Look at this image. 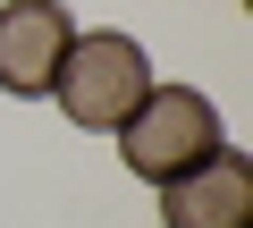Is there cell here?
Segmentation results:
<instances>
[{"instance_id":"cell-3","label":"cell","mask_w":253,"mask_h":228,"mask_svg":"<svg viewBox=\"0 0 253 228\" xmlns=\"http://www.w3.org/2000/svg\"><path fill=\"white\" fill-rule=\"evenodd\" d=\"M68 43H76L68 0H9L0 9V85L17 101H42L59 59H68Z\"/></svg>"},{"instance_id":"cell-4","label":"cell","mask_w":253,"mask_h":228,"mask_svg":"<svg viewBox=\"0 0 253 228\" xmlns=\"http://www.w3.org/2000/svg\"><path fill=\"white\" fill-rule=\"evenodd\" d=\"M161 220L169 228H253V161L236 144L203 152L186 178L161 186Z\"/></svg>"},{"instance_id":"cell-1","label":"cell","mask_w":253,"mask_h":228,"mask_svg":"<svg viewBox=\"0 0 253 228\" xmlns=\"http://www.w3.org/2000/svg\"><path fill=\"white\" fill-rule=\"evenodd\" d=\"M228 136H219V110H211V93H194V85H152L135 110H126V127H118V152H126V169H135L144 186H169V178H186L203 152H219Z\"/></svg>"},{"instance_id":"cell-2","label":"cell","mask_w":253,"mask_h":228,"mask_svg":"<svg viewBox=\"0 0 253 228\" xmlns=\"http://www.w3.org/2000/svg\"><path fill=\"white\" fill-rule=\"evenodd\" d=\"M51 93H59V110H68L76 127L118 136L126 110L152 93V59H144L135 34H118V26H110V34H76L68 59H59V76H51Z\"/></svg>"}]
</instances>
